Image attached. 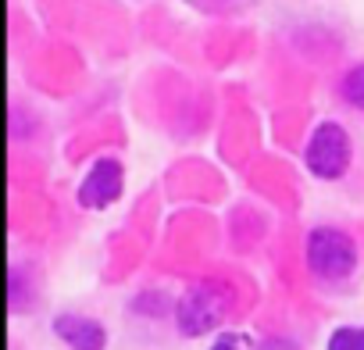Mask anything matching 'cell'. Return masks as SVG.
Here are the masks:
<instances>
[{"label": "cell", "instance_id": "1", "mask_svg": "<svg viewBox=\"0 0 364 350\" xmlns=\"http://www.w3.org/2000/svg\"><path fill=\"white\" fill-rule=\"evenodd\" d=\"M307 268L325 282H343L357 268V247L339 229H314L307 236Z\"/></svg>", "mask_w": 364, "mask_h": 350}, {"label": "cell", "instance_id": "2", "mask_svg": "<svg viewBox=\"0 0 364 350\" xmlns=\"http://www.w3.org/2000/svg\"><path fill=\"white\" fill-rule=\"evenodd\" d=\"M229 314V293L218 282H200L175 304V322L186 336H204L218 329Z\"/></svg>", "mask_w": 364, "mask_h": 350}, {"label": "cell", "instance_id": "3", "mask_svg": "<svg viewBox=\"0 0 364 350\" xmlns=\"http://www.w3.org/2000/svg\"><path fill=\"white\" fill-rule=\"evenodd\" d=\"M350 164V136L336 122H321L307 143V168L318 179H339Z\"/></svg>", "mask_w": 364, "mask_h": 350}, {"label": "cell", "instance_id": "4", "mask_svg": "<svg viewBox=\"0 0 364 350\" xmlns=\"http://www.w3.org/2000/svg\"><path fill=\"white\" fill-rule=\"evenodd\" d=\"M122 164L114 157H100L93 161V168L86 171V179L79 186V204L90 211H104L107 204H114L122 197Z\"/></svg>", "mask_w": 364, "mask_h": 350}, {"label": "cell", "instance_id": "5", "mask_svg": "<svg viewBox=\"0 0 364 350\" xmlns=\"http://www.w3.org/2000/svg\"><path fill=\"white\" fill-rule=\"evenodd\" d=\"M54 329L72 350H104V343H107L104 325L93 318H82V314H61L54 322Z\"/></svg>", "mask_w": 364, "mask_h": 350}, {"label": "cell", "instance_id": "6", "mask_svg": "<svg viewBox=\"0 0 364 350\" xmlns=\"http://www.w3.org/2000/svg\"><path fill=\"white\" fill-rule=\"evenodd\" d=\"M328 350H364V325H343L328 336Z\"/></svg>", "mask_w": 364, "mask_h": 350}, {"label": "cell", "instance_id": "7", "mask_svg": "<svg viewBox=\"0 0 364 350\" xmlns=\"http://www.w3.org/2000/svg\"><path fill=\"white\" fill-rule=\"evenodd\" d=\"M343 93L353 107H364V65H357L346 79H343Z\"/></svg>", "mask_w": 364, "mask_h": 350}, {"label": "cell", "instance_id": "8", "mask_svg": "<svg viewBox=\"0 0 364 350\" xmlns=\"http://www.w3.org/2000/svg\"><path fill=\"white\" fill-rule=\"evenodd\" d=\"M211 350H257V343H254V336H247V332H222Z\"/></svg>", "mask_w": 364, "mask_h": 350}]
</instances>
